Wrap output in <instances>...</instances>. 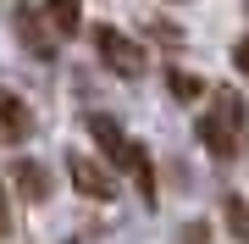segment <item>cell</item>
I'll use <instances>...</instances> for the list:
<instances>
[{"label": "cell", "mask_w": 249, "mask_h": 244, "mask_svg": "<svg viewBox=\"0 0 249 244\" xmlns=\"http://www.w3.org/2000/svg\"><path fill=\"white\" fill-rule=\"evenodd\" d=\"M94 56L111 67L116 78H139V73H144V45H139V39H127L122 28H111V22L94 28Z\"/></svg>", "instance_id": "1"}, {"label": "cell", "mask_w": 249, "mask_h": 244, "mask_svg": "<svg viewBox=\"0 0 249 244\" xmlns=\"http://www.w3.org/2000/svg\"><path fill=\"white\" fill-rule=\"evenodd\" d=\"M67 172H72V189H78V194H89V200H116V178H111L100 161H89L83 150L67 155Z\"/></svg>", "instance_id": "2"}, {"label": "cell", "mask_w": 249, "mask_h": 244, "mask_svg": "<svg viewBox=\"0 0 249 244\" xmlns=\"http://www.w3.org/2000/svg\"><path fill=\"white\" fill-rule=\"evenodd\" d=\"M199 145L216 155V161H227L232 150H238V133L227 128V100H222V111H211V117H199Z\"/></svg>", "instance_id": "3"}, {"label": "cell", "mask_w": 249, "mask_h": 244, "mask_svg": "<svg viewBox=\"0 0 249 244\" xmlns=\"http://www.w3.org/2000/svg\"><path fill=\"white\" fill-rule=\"evenodd\" d=\"M17 34H22L28 56H39V61H50V56H55V39H50V28L39 22L34 6H17Z\"/></svg>", "instance_id": "4"}, {"label": "cell", "mask_w": 249, "mask_h": 244, "mask_svg": "<svg viewBox=\"0 0 249 244\" xmlns=\"http://www.w3.org/2000/svg\"><path fill=\"white\" fill-rule=\"evenodd\" d=\"M28 133H34V111H28V106H22L17 94H6V89H0V139L22 145Z\"/></svg>", "instance_id": "5"}, {"label": "cell", "mask_w": 249, "mask_h": 244, "mask_svg": "<svg viewBox=\"0 0 249 244\" xmlns=\"http://www.w3.org/2000/svg\"><path fill=\"white\" fill-rule=\"evenodd\" d=\"M11 183H17V194L34 200V206H39V200H50V172L39 167V161H17V167H11Z\"/></svg>", "instance_id": "6"}, {"label": "cell", "mask_w": 249, "mask_h": 244, "mask_svg": "<svg viewBox=\"0 0 249 244\" xmlns=\"http://www.w3.org/2000/svg\"><path fill=\"white\" fill-rule=\"evenodd\" d=\"M89 128H94V145L106 150V155H111L116 167H127V155H133V145H127V139H122V128H116L111 117H94Z\"/></svg>", "instance_id": "7"}, {"label": "cell", "mask_w": 249, "mask_h": 244, "mask_svg": "<svg viewBox=\"0 0 249 244\" xmlns=\"http://www.w3.org/2000/svg\"><path fill=\"white\" fill-rule=\"evenodd\" d=\"M45 11L55 17V34H78L83 28V6L78 0H45Z\"/></svg>", "instance_id": "8"}, {"label": "cell", "mask_w": 249, "mask_h": 244, "mask_svg": "<svg viewBox=\"0 0 249 244\" xmlns=\"http://www.w3.org/2000/svg\"><path fill=\"white\" fill-rule=\"evenodd\" d=\"M127 172L139 178V194L155 206V172H150V150H144V145H133V155H127Z\"/></svg>", "instance_id": "9"}, {"label": "cell", "mask_w": 249, "mask_h": 244, "mask_svg": "<svg viewBox=\"0 0 249 244\" xmlns=\"http://www.w3.org/2000/svg\"><path fill=\"white\" fill-rule=\"evenodd\" d=\"M166 89H172V100H199L205 94V78L183 73V67H166Z\"/></svg>", "instance_id": "10"}, {"label": "cell", "mask_w": 249, "mask_h": 244, "mask_svg": "<svg viewBox=\"0 0 249 244\" xmlns=\"http://www.w3.org/2000/svg\"><path fill=\"white\" fill-rule=\"evenodd\" d=\"M227 222H232V233H249V206L244 200H227Z\"/></svg>", "instance_id": "11"}, {"label": "cell", "mask_w": 249, "mask_h": 244, "mask_svg": "<svg viewBox=\"0 0 249 244\" xmlns=\"http://www.w3.org/2000/svg\"><path fill=\"white\" fill-rule=\"evenodd\" d=\"M17 227V217H11V194H6V183H0V233H11Z\"/></svg>", "instance_id": "12"}, {"label": "cell", "mask_w": 249, "mask_h": 244, "mask_svg": "<svg viewBox=\"0 0 249 244\" xmlns=\"http://www.w3.org/2000/svg\"><path fill=\"white\" fill-rule=\"evenodd\" d=\"M232 67H238V73H244V78H249V34H244V39H238V45H232Z\"/></svg>", "instance_id": "13"}]
</instances>
